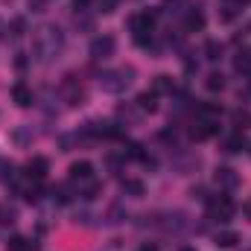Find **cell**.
I'll return each instance as SVG.
<instances>
[{
    "label": "cell",
    "instance_id": "obj_16",
    "mask_svg": "<svg viewBox=\"0 0 251 251\" xmlns=\"http://www.w3.org/2000/svg\"><path fill=\"white\" fill-rule=\"evenodd\" d=\"M123 193L126 196H134V199H140L146 187H143V181H137V178H123Z\"/></svg>",
    "mask_w": 251,
    "mask_h": 251
},
{
    "label": "cell",
    "instance_id": "obj_17",
    "mask_svg": "<svg viewBox=\"0 0 251 251\" xmlns=\"http://www.w3.org/2000/svg\"><path fill=\"white\" fill-rule=\"evenodd\" d=\"M204 59H207V62H219V59H222V44H219L216 38H210V41L204 44Z\"/></svg>",
    "mask_w": 251,
    "mask_h": 251
},
{
    "label": "cell",
    "instance_id": "obj_28",
    "mask_svg": "<svg viewBox=\"0 0 251 251\" xmlns=\"http://www.w3.org/2000/svg\"><path fill=\"white\" fill-rule=\"evenodd\" d=\"M228 3H237V6H243V3H246V0H228Z\"/></svg>",
    "mask_w": 251,
    "mask_h": 251
},
{
    "label": "cell",
    "instance_id": "obj_7",
    "mask_svg": "<svg viewBox=\"0 0 251 251\" xmlns=\"http://www.w3.org/2000/svg\"><path fill=\"white\" fill-rule=\"evenodd\" d=\"M47 170H50V161H47V158H41V155H38V158H32V161L26 164V176H29L32 181H41V178L47 176Z\"/></svg>",
    "mask_w": 251,
    "mask_h": 251
},
{
    "label": "cell",
    "instance_id": "obj_27",
    "mask_svg": "<svg viewBox=\"0 0 251 251\" xmlns=\"http://www.w3.org/2000/svg\"><path fill=\"white\" fill-rule=\"evenodd\" d=\"M26 137H29V134H26V131H15V140H18V143H24V140H26Z\"/></svg>",
    "mask_w": 251,
    "mask_h": 251
},
{
    "label": "cell",
    "instance_id": "obj_5",
    "mask_svg": "<svg viewBox=\"0 0 251 251\" xmlns=\"http://www.w3.org/2000/svg\"><path fill=\"white\" fill-rule=\"evenodd\" d=\"M12 100H15V105H18V108H29V105L35 102V97H32V88H29L26 82H18V85H12Z\"/></svg>",
    "mask_w": 251,
    "mask_h": 251
},
{
    "label": "cell",
    "instance_id": "obj_23",
    "mask_svg": "<svg viewBox=\"0 0 251 251\" xmlns=\"http://www.w3.org/2000/svg\"><path fill=\"white\" fill-rule=\"evenodd\" d=\"M161 91H173V79H170V76H158V82H155V94H161Z\"/></svg>",
    "mask_w": 251,
    "mask_h": 251
},
{
    "label": "cell",
    "instance_id": "obj_24",
    "mask_svg": "<svg viewBox=\"0 0 251 251\" xmlns=\"http://www.w3.org/2000/svg\"><path fill=\"white\" fill-rule=\"evenodd\" d=\"M0 181H15V167L12 164H3L0 167Z\"/></svg>",
    "mask_w": 251,
    "mask_h": 251
},
{
    "label": "cell",
    "instance_id": "obj_12",
    "mask_svg": "<svg viewBox=\"0 0 251 251\" xmlns=\"http://www.w3.org/2000/svg\"><path fill=\"white\" fill-rule=\"evenodd\" d=\"M213 243H216L219 249H234V246L240 243V234H237V231H219V234L213 237Z\"/></svg>",
    "mask_w": 251,
    "mask_h": 251
},
{
    "label": "cell",
    "instance_id": "obj_26",
    "mask_svg": "<svg viewBox=\"0 0 251 251\" xmlns=\"http://www.w3.org/2000/svg\"><path fill=\"white\" fill-rule=\"evenodd\" d=\"M91 3H94V0H73V9H76V12H85Z\"/></svg>",
    "mask_w": 251,
    "mask_h": 251
},
{
    "label": "cell",
    "instance_id": "obj_15",
    "mask_svg": "<svg viewBox=\"0 0 251 251\" xmlns=\"http://www.w3.org/2000/svg\"><path fill=\"white\" fill-rule=\"evenodd\" d=\"M231 120H234V128L237 131H246L251 126V111H246V108H237L234 114H231Z\"/></svg>",
    "mask_w": 251,
    "mask_h": 251
},
{
    "label": "cell",
    "instance_id": "obj_14",
    "mask_svg": "<svg viewBox=\"0 0 251 251\" xmlns=\"http://www.w3.org/2000/svg\"><path fill=\"white\" fill-rule=\"evenodd\" d=\"M137 108H140V111H155V108H158V94H155V91L140 94V97H137Z\"/></svg>",
    "mask_w": 251,
    "mask_h": 251
},
{
    "label": "cell",
    "instance_id": "obj_25",
    "mask_svg": "<svg viewBox=\"0 0 251 251\" xmlns=\"http://www.w3.org/2000/svg\"><path fill=\"white\" fill-rule=\"evenodd\" d=\"M53 199H56V201H62V204H64V201H70V190H67V187H56V190H53Z\"/></svg>",
    "mask_w": 251,
    "mask_h": 251
},
{
    "label": "cell",
    "instance_id": "obj_4",
    "mask_svg": "<svg viewBox=\"0 0 251 251\" xmlns=\"http://www.w3.org/2000/svg\"><path fill=\"white\" fill-rule=\"evenodd\" d=\"M114 50H117L114 35H97V38L91 41V59H97V62L111 59V56H114Z\"/></svg>",
    "mask_w": 251,
    "mask_h": 251
},
{
    "label": "cell",
    "instance_id": "obj_10",
    "mask_svg": "<svg viewBox=\"0 0 251 251\" xmlns=\"http://www.w3.org/2000/svg\"><path fill=\"white\" fill-rule=\"evenodd\" d=\"M64 94H67V102H70V105H82V100H85V91H82L73 79L64 82Z\"/></svg>",
    "mask_w": 251,
    "mask_h": 251
},
{
    "label": "cell",
    "instance_id": "obj_19",
    "mask_svg": "<svg viewBox=\"0 0 251 251\" xmlns=\"http://www.w3.org/2000/svg\"><path fill=\"white\" fill-rule=\"evenodd\" d=\"M204 88H207V91H222V88H225V76H222V73H207Z\"/></svg>",
    "mask_w": 251,
    "mask_h": 251
},
{
    "label": "cell",
    "instance_id": "obj_29",
    "mask_svg": "<svg viewBox=\"0 0 251 251\" xmlns=\"http://www.w3.org/2000/svg\"><path fill=\"white\" fill-rule=\"evenodd\" d=\"M178 251H196V249H190V246H184V249H178Z\"/></svg>",
    "mask_w": 251,
    "mask_h": 251
},
{
    "label": "cell",
    "instance_id": "obj_6",
    "mask_svg": "<svg viewBox=\"0 0 251 251\" xmlns=\"http://www.w3.org/2000/svg\"><path fill=\"white\" fill-rule=\"evenodd\" d=\"M213 178H216V184L222 190H234L240 184V176H237V170H231V167H219Z\"/></svg>",
    "mask_w": 251,
    "mask_h": 251
},
{
    "label": "cell",
    "instance_id": "obj_3",
    "mask_svg": "<svg viewBox=\"0 0 251 251\" xmlns=\"http://www.w3.org/2000/svg\"><path fill=\"white\" fill-rule=\"evenodd\" d=\"M234 201L228 199V196H216V199H210L207 201V213H210V219L213 222H228L231 216H234Z\"/></svg>",
    "mask_w": 251,
    "mask_h": 251
},
{
    "label": "cell",
    "instance_id": "obj_9",
    "mask_svg": "<svg viewBox=\"0 0 251 251\" xmlns=\"http://www.w3.org/2000/svg\"><path fill=\"white\" fill-rule=\"evenodd\" d=\"M219 131V123L216 120H199V126L193 128V137L196 140H207V137H213Z\"/></svg>",
    "mask_w": 251,
    "mask_h": 251
},
{
    "label": "cell",
    "instance_id": "obj_11",
    "mask_svg": "<svg viewBox=\"0 0 251 251\" xmlns=\"http://www.w3.org/2000/svg\"><path fill=\"white\" fill-rule=\"evenodd\" d=\"M184 29L187 32H199V29H204V15L199 12V9H190L187 18H184Z\"/></svg>",
    "mask_w": 251,
    "mask_h": 251
},
{
    "label": "cell",
    "instance_id": "obj_1",
    "mask_svg": "<svg viewBox=\"0 0 251 251\" xmlns=\"http://www.w3.org/2000/svg\"><path fill=\"white\" fill-rule=\"evenodd\" d=\"M62 47H64V35L59 26L44 24V26L35 29V35H32V53H35L38 62L47 64V62H53V59H59Z\"/></svg>",
    "mask_w": 251,
    "mask_h": 251
},
{
    "label": "cell",
    "instance_id": "obj_8",
    "mask_svg": "<svg viewBox=\"0 0 251 251\" xmlns=\"http://www.w3.org/2000/svg\"><path fill=\"white\" fill-rule=\"evenodd\" d=\"M94 178V164L91 161H76L70 167V181H91Z\"/></svg>",
    "mask_w": 251,
    "mask_h": 251
},
{
    "label": "cell",
    "instance_id": "obj_13",
    "mask_svg": "<svg viewBox=\"0 0 251 251\" xmlns=\"http://www.w3.org/2000/svg\"><path fill=\"white\" fill-rule=\"evenodd\" d=\"M249 143H246V137H243V131H237V134H231L228 140H225V152L228 155H237V152H243Z\"/></svg>",
    "mask_w": 251,
    "mask_h": 251
},
{
    "label": "cell",
    "instance_id": "obj_2",
    "mask_svg": "<svg viewBox=\"0 0 251 251\" xmlns=\"http://www.w3.org/2000/svg\"><path fill=\"white\" fill-rule=\"evenodd\" d=\"M134 82V67H117V70H105L100 76V88L105 94H123L126 88Z\"/></svg>",
    "mask_w": 251,
    "mask_h": 251
},
{
    "label": "cell",
    "instance_id": "obj_20",
    "mask_svg": "<svg viewBox=\"0 0 251 251\" xmlns=\"http://www.w3.org/2000/svg\"><path fill=\"white\" fill-rule=\"evenodd\" d=\"M15 216H18V210H15L9 201H0V222H3V225H12Z\"/></svg>",
    "mask_w": 251,
    "mask_h": 251
},
{
    "label": "cell",
    "instance_id": "obj_18",
    "mask_svg": "<svg viewBox=\"0 0 251 251\" xmlns=\"http://www.w3.org/2000/svg\"><path fill=\"white\" fill-rule=\"evenodd\" d=\"M6 251H35V246L29 240H24V237H12L6 243Z\"/></svg>",
    "mask_w": 251,
    "mask_h": 251
},
{
    "label": "cell",
    "instance_id": "obj_21",
    "mask_svg": "<svg viewBox=\"0 0 251 251\" xmlns=\"http://www.w3.org/2000/svg\"><path fill=\"white\" fill-rule=\"evenodd\" d=\"M219 111H222V108H219L216 102H204V105H199V117H201V120H213Z\"/></svg>",
    "mask_w": 251,
    "mask_h": 251
},
{
    "label": "cell",
    "instance_id": "obj_22",
    "mask_svg": "<svg viewBox=\"0 0 251 251\" xmlns=\"http://www.w3.org/2000/svg\"><path fill=\"white\" fill-rule=\"evenodd\" d=\"M94 3H97V12H102V15H111L120 6V0H94Z\"/></svg>",
    "mask_w": 251,
    "mask_h": 251
}]
</instances>
